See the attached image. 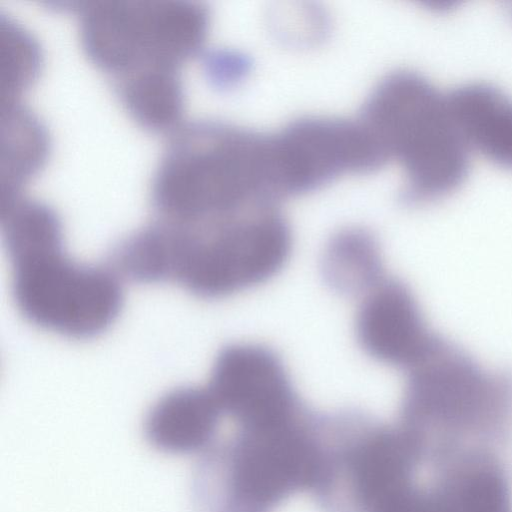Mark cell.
I'll list each match as a JSON object with an SVG mask.
<instances>
[{"instance_id": "cell-1", "label": "cell", "mask_w": 512, "mask_h": 512, "mask_svg": "<svg viewBox=\"0 0 512 512\" xmlns=\"http://www.w3.org/2000/svg\"><path fill=\"white\" fill-rule=\"evenodd\" d=\"M159 219L201 226L285 197L274 134L212 119L170 135L151 182Z\"/></svg>"}, {"instance_id": "cell-6", "label": "cell", "mask_w": 512, "mask_h": 512, "mask_svg": "<svg viewBox=\"0 0 512 512\" xmlns=\"http://www.w3.org/2000/svg\"><path fill=\"white\" fill-rule=\"evenodd\" d=\"M81 47L100 70L120 79L153 67L178 69V35L167 0L70 2Z\"/></svg>"}, {"instance_id": "cell-14", "label": "cell", "mask_w": 512, "mask_h": 512, "mask_svg": "<svg viewBox=\"0 0 512 512\" xmlns=\"http://www.w3.org/2000/svg\"><path fill=\"white\" fill-rule=\"evenodd\" d=\"M115 89L125 110L142 128L172 133L182 124L184 89L179 69H143L117 79Z\"/></svg>"}, {"instance_id": "cell-17", "label": "cell", "mask_w": 512, "mask_h": 512, "mask_svg": "<svg viewBox=\"0 0 512 512\" xmlns=\"http://www.w3.org/2000/svg\"><path fill=\"white\" fill-rule=\"evenodd\" d=\"M207 80L218 89H228L242 81L249 73L251 59L231 49H214L201 54Z\"/></svg>"}, {"instance_id": "cell-4", "label": "cell", "mask_w": 512, "mask_h": 512, "mask_svg": "<svg viewBox=\"0 0 512 512\" xmlns=\"http://www.w3.org/2000/svg\"><path fill=\"white\" fill-rule=\"evenodd\" d=\"M292 235L279 203H269L198 227L182 225L172 281L208 299L226 297L276 275Z\"/></svg>"}, {"instance_id": "cell-13", "label": "cell", "mask_w": 512, "mask_h": 512, "mask_svg": "<svg viewBox=\"0 0 512 512\" xmlns=\"http://www.w3.org/2000/svg\"><path fill=\"white\" fill-rule=\"evenodd\" d=\"M0 205L22 195L44 165L49 136L39 118L19 100L1 102Z\"/></svg>"}, {"instance_id": "cell-9", "label": "cell", "mask_w": 512, "mask_h": 512, "mask_svg": "<svg viewBox=\"0 0 512 512\" xmlns=\"http://www.w3.org/2000/svg\"><path fill=\"white\" fill-rule=\"evenodd\" d=\"M355 332L368 356L405 372L438 337L428 328L411 289L399 279L386 277L361 297Z\"/></svg>"}, {"instance_id": "cell-2", "label": "cell", "mask_w": 512, "mask_h": 512, "mask_svg": "<svg viewBox=\"0 0 512 512\" xmlns=\"http://www.w3.org/2000/svg\"><path fill=\"white\" fill-rule=\"evenodd\" d=\"M396 423L430 469L473 448L499 452L512 440V371L487 370L438 335L406 371Z\"/></svg>"}, {"instance_id": "cell-5", "label": "cell", "mask_w": 512, "mask_h": 512, "mask_svg": "<svg viewBox=\"0 0 512 512\" xmlns=\"http://www.w3.org/2000/svg\"><path fill=\"white\" fill-rule=\"evenodd\" d=\"M16 305L34 325L75 339L106 331L123 305L115 272L80 264L58 244L10 258Z\"/></svg>"}, {"instance_id": "cell-7", "label": "cell", "mask_w": 512, "mask_h": 512, "mask_svg": "<svg viewBox=\"0 0 512 512\" xmlns=\"http://www.w3.org/2000/svg\"><path fill=\"white\" fill-rule=\"evenodd\" d=\"M285 196L306 194L346 173H369L389 160L357 119L305 116L274 134Z\"/></svg>"}, {"instance_id": "cell-12", "label": "cell", "mask_w": 512, "mask_h": 512, "mask_svg": "<svg viewBox=\"0 0 512 512\" xmlns=\"http://www.w3.org/2000/svg\"><path fill=\"white\" fill-rule=\"evenodd\" d=\"M457 128L468 148L512 169V97L483 81L459 84L446 92Z\"/></svg>"}, {"instance_id": "cell-8", "label": "cell", "mask_w": 512, "mask_h": 512, "mask_svg": "<svg viewBox=\"0 0 512 512\" xmlns=\"http://www.w3.org/2000/svg\"><path fill=\"white\" fill-rule=\"evenodd\" d=\"M206 387L223 417L230 418L236 427L283 422L305 406L279 356L261 344L224 347L214 361Z\"/></svg>"}, {"instance_id": "cell-10", "label": "cell", "mask_w": 512, "mask_h": 512, "mask_svg": "<svg viewBox=\"0 0 512 512\" xmlns=\"http://www.w3.org/2000/svg\"><path fill=\"white\" fill-rule=\"evenodd\" d=\"M431 470L443 512H512L511 481L498 451L465 450Z\"/></svg>"}, {"instance_id": "cell-15", "label": "cell", "mask_w": 512, "mask_h": 512, "mask_svg": "<svg viewBox=\"0 0 512 512\" xmlns=\"http://www.w3.org/2000/svg\"><path fill=\"white\" fill-rule=\"evenodd\" d=\"M322 275L335 292L363 297L385 279L376 237L356 226L336 232L324 249Z\"/></svg>"}, {"instance_id": "cell-16", "label": "cell", "mask_w": 512, "mask_h": 512, "mask_svg": "<svg viewBox=\"0 0 512 512\" xmlns=\"http://www.w3.org/2000/svg\"><path fill=\"white\" fill-rule=\"evenodd\" d=\"M41 64V49L33 35L0 13L1 102L18 100L37 78Z\"/></svg>"}, {"instance_id": "cell-11", "label": "cell", "mask_w": 512, "mask_h": 512, "mask_svg": "<svg viewBox=\"0 0 512 512\" xmlns=\"http://www.w3.org/2000/svg\"><path fill=\"white\" fill-rule=\"evenodd\" d=\"M223 418L207 387H180L160 397L144 422L147 442L168 454L211 448Z\"/></svg>"}, {"instance_id": "cell-18", "label": "cell", "mask_w": 512, "mask_h": 512, "mask_svg": "<svg viewBox=\"0 0 512 512\" xmlns=\"http://www.w3.org/2000/svg\"><path fill=\"white\" fill-rule=\"evenodd\" d=\"M511 11H512V8H511Z\"/></svg>"}, {"instance_id": "cell-3", "label": "cell", "mask_w": 512, "mask_h": 512, "mask_svg": "<svg viewBox=\"0 0 512 512\" xmlns=\"http://www.w3.org/2000/svg\"><path fill=\"white\" fill-rule=\"evenodd\" d=\"M358 119L388 160L404 172L401 201L418 206L455 191L470 169V149L451 113L446 92L423 74L398 69L371 90Z\"/></svg>"}]
</instances>
